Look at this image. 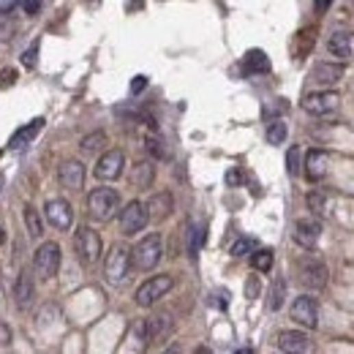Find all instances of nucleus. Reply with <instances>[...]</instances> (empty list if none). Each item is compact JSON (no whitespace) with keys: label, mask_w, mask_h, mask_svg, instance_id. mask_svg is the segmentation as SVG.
<instances>
[{"label":"nucleus","mask_w":354,"mask_h":354,"mask_svg":"<svg viewBox=\"0 0 354 354\" xmlns=\"http://www.w3.org/2000/svg\"><path fill=\"white\" fill-rule=\"evenodd\" d=\"M88 213H90L93 221H101V224L112 221L120 213V194L115 188H107V186L93 188L88 194Z\"/></svg>","instance_id":"nucleus-1"},{"label":"nucleus","mask_w":354,"mask_h":354,"mask_svg":"<svg viewBox=\"0 0 354 354\" xmlns=\"http://www.w3.org/2000/svg\"><path fill=\"white\" fill-rule=\"evenodd\" d=\"M161 256H164V245H161V235H147L142 237L136 245H134V251H131V264L136 267V270H144V273H150L158 262H161Z\"/></svg>","instance_id":"nucleus-2"},{"label":"nucleus","mask_w":354,"mask_h":354,"mask_svg":"<svg viewBox=\"0 0 354 354\" xmlns=\"http://www.w3.org/2000/svg\"><path fill=\"white\" fill-rule=\"evenodd\" d=\"M33 270H36L38 278H44V281H52V278L58 275V270H60V245H58L55 240L38 245V251H36V256H33Z\"/></svg>","instance_id":"nucleus-3"},{"label":"nucleus","mask_w":354,"mask_h":354,"mask_svg":"<svg viewBox=\"0 0 354 354\" xmlns=\"http://www.w3.org/2000/svg\"><path fill=\"white\" fill-rule=\"evenodd\" d=\"M172 286H175V278L172 275H153V278H147L136 289V305H142V308L155 305L161 297H166L172 292Z\"/></svg>","instance_id":"nucleus-4"},{"label":"nucleus","mask_w":354,"mask_h":354,"mask_svg":"<svg viewBox=\"0 0 354 354\" xmlns=\"http://www.w3.org/2000/svg\"><path fill=\"white\" fill-rule=\"evenodd\" d=\"M74 245H77V256H79V262H82L85 267H90V264H96V262L101 259V248H104V242H101V235H99L96 229H90V227H79V229H77V240H74Z\"/></svg>","instance_id":"nucleus-5"},{"label":"nucleus","mask_w":354,"mask_h":354,"mask_svg":"<svg viewBox=\"0 0 354 354\" xmlns=\"http://www.w3.org/2000/svg\"><path fill=\"white\" fill-rule=\"evenodd\" d=\"M131 273V251H125L123 245H115L110 253H107V262H104V275L112 286H120Z\"/></svg>","instance_id":"nucleus-6"},{"label":"nucleus","mask_w":354,"mask_h":354,"mask_svg":"<svg viewBox=\"0 0 354 354\" xmlns=\"http://www.w3.org/2000/svg\"><path fill=\"white\" fill-rule=\"evenodd\" d=\"M147 207H144V202H139V199H134V202H128L123 210H120V232L125 237H134L139 235L144 227H147Z\"/></svg>","instance_id":"nucleus-7"},{"label":"nucleus","mask_w":354,"mask_h":354,"mask_svg":"<svg viewBox=\"0 0 354 354\" xmlns=\"http://www.w3.org/2000/svg\"><path fill=\"white\" fill-rule=\"evenodd\" d=\"M338 104H341V99H338V93H333V90H316V93H308V96L303 99L305 112H308V115H316V118L333 115V112L338 110Z\"/></svg>","instance_id":"nucleus-8"},{"label":"nucleus","mask_w":354,"mask_h":354,"mask_svg":"<svg viewBox=\"0 0 354 354\" xmlns=\"http://www.w3.org/2000/svg\"><path fill=\"white\" fill-rule=\"evenodd\" d=\"M44 218L49 227H55L58 232H68L71 224H74V210L66 199H49L44 205Z\"/></svg>","instance_id":"nucleus-9"},{"label":"nucleus","mask_w":354,"mask_h":354,"mask_svg":"<svg viewBox=\"0 0 354 354\" xmlns=\"http://www.w3.org/2000/svg\"><path fill=\"white\" fill-rule=\"evenodd\" d=\"M292 319L297 325H303L305 330H314L319 325V303L311 297V294H300L294 303H292Z\"/></svg>","instance_id":"nucleus-10"},{"label":"nucleus","mask_w":354,"mask_h":354,"mask_svg":"<svg viewBox=\"0 0 354 354\" xmlns=\"http://www.w3.org/2000/svg\"><path fill=\"white\" fill-rule=\"evenodd\" d=\"M169 316H150V319H142L136 327H134V333H136V338H139V346H147V344H153V341H158V338H164L166 333H169Z\"/></svg>","instance_id":"nucleus-11"},{"label":"nucleus","mask_w":354,"mask_h":354,"mask_svg":"<svg viewBox=\"0 0 354 354\" xmlns=\"http://www.w3.org/2000/svg\"><path fill=\"white\" fill-rule=\"evenodd\" d=\"M300 281L308 289H325L327 286V264L319 262L316 256H305L300 262Z\"/></svg>","instance_id":"nucleus-12"},{"label":"nucleus","mask_w":354,"mask_h":354,"mask_svg":"<svg viewBox=\"0 0 354 354\" xmlns=\"http://www.w3.org/2000/svg\"><path fill=\"white\" fill-rule=\"evenodd\" d=\"M123 166H125V155H123V150H107L101 158H99V164H96V177L99 180H118L120 175H123Z\"/></svg>","instance_id":"nucleus-13"},{"label":"nucleus","mask_w":354,"mask_h":354,"mask_svg":"<svg viewBox=\"0 0 354 354\" xmlns=\"http://www.w3.org/2000/svg\"><path fill=\"white\" fill-rule=\"evenodd\" d=\"M58 180L68 191L85 188V164H79V161H63L60 169H58Z\"/></svg>","instance_id":"nucleus-14"},{"label":"nucleus","mask_w":354,"mask_h":354,"mask_svg":"<svg viewBox=\"0 0 354 354\" xmlns=\"http://www.w3.org/2000/svg\"><path fill=\"white\" fill-rule=\"evenodd\" d=\"M319 237H322L319 221H314V218H300V221L294 224V242H297V245H303V248H316Z\"/></svg>","instance_id":"nucleus-15"},{"label":"nucleus","mask_w":354,"mask_h":354,"mask_svg":"<svg viewBox=\"0 0 354 354\" xmlns=\"http://www.w3.org/2000/svg\"><path fill=\"white\" fill-rule=\"evenodd\" d=\"M278 349L289 354H303L311 349V341L303 330H283L278 333Z\"/></svg>","instance_id":"nucleus-16"},{"label":"nucleus","mask_w":354,"mask_h":354,"mask_svg":"<svg viewBox=\"0 0 354 354\" xmlns=\"http://www.w3.org/2000/svg\"><path fill=\"white\" fill-rule=\"evenodd\" d=\"M144 207H147V218H150V221H164V218L172 213L175 199H172L169 191H161V194H153V197L144 202Z\"/></svg>","instance_id":"nucleus-17"},{"label":"nucleus","mask_w":354,"mask_h":354,"mask_svg":"<svg viewBox=\"0 0 354 354\" xmlns=\"http://www.w3.org/2000/svg\"><path fill=\"white\" fill-rule=\"evenodd\" d=\"M41 128H44V118H36V120H30V123H25L22 128H16V131L11 134L8 147H11V150H22L25 144H30V142L41 134Z\"/></svg>","instance_id":"nucleus-18"},{"label":"nucleus","mask_w":354,"mask_h":354,"mask_svg":"<svg viewBox=\"0 0 354 354\" xmlns=\"http://www.w3.org/2000/svg\"><path fill=\"white\" fill-rule=\"evenodd\" d=\"M33 294H36L33 275H30L27 270H22V273L16 275V281H14V297H16V305H19V308H27V305H30V300H33Z\"/></svg>","instance_id":"nucleus-19"},{"label":"nucleus","mask_w":354,"mask_h":354,"mask_svg":"<svg viewBox=\"0 0 354 354\" xmlns=\"http://www.w3.org/2000/svg\"><path fill=\"white\" fill-rule=\"evenodd\" d=\"M242 71L245 74H267L270 71V58L262 49H248L242 58Z\"/></svg>","instance_id":"nucleus-20"},{"label":"nucleus","mask_w":354,"mask_h":354,"mask_svg":"<svg viewBox=\"0 0 354 354\" xmlns=\"http://www.w3.org/2000/svg\"><path fill=\"white\" fill-rule=\"evenodd\" d=\"M325 172H327V155L322 153V150H308V155H305V175H308V180H322L325 177Z\"/></svg>","instance_id":"nucleus-21"},{"label":"nucleus","mask_w":354,"mask_h":354,"mask_svg":"<svg viewBox=\"0 0 354 354\" xmlns=\"http://www.w3.org/2000/svg\"><path fill=\"white\" fill-rule=\"evenodd\" d=\"M344 77V63H319L314 68V82L319 85H336Z\"/></svg>","instance_id":"nucleus-22"},{"label":"nucleus","mask_w":354,"mask_h":354,"mask_svg":"<svg viewBox=\"0 0 354 354\" xmlns=\"http://www.w3.org/2000/svg\"><path fill=\"white\" fill-rule=\"evenodd\" d=\"M327 49H330V55H336L341 60L352 58V36L349 33H333L330 41H327Z\"/></svg>","instance_id":"nucleus-23"},{"label":"nucleus","mask_w":354,"mask_h":354,"mask_svg":"<svg viewBox=\"0 0 354 354\" xmlns=\"http://www.w3.org/2000/svg\"><path fill=\"white\" fill-rule=\"evenodd\" d=\"M153 177H155V169H153V164H147V161H139V164L134 166V172H131V183H134L136 188H150Z\"/></svg>","instance_id":"nucleus-24"},{"label":"nucleus","mask_w":354,"mask_h":354,"mask_svg":"<svg viewBox=\"0 0 354 354\" xmlns=\"http://www.w3.org/2000/svg\"><path fill=\"white\" fill-rule=\"evenodd\" d=\"M25 227H27V235L33 237V240H38V237L44 235V221H41V216L30 205L25 207Z\"/></svg>","instance_id":"nucleus-25"},{"label":"nucleus","mask_w":354,"mask_h":354,"mask_svg":"<svg viewBox=\"0 0 354 354\" xmlns=\"http://www.w3.org/2000/svg\"><path fill=\"white\" fill-rule=\"evenodd\" d=\"M286 136H289V128H286V123L281 118L273 120V123L267 125V142H270V144H281V142H286Z\"/></svg>","instance_id":"nucleus-26"},{"label":"nucleus","mask_w":354,"mask_h":354,"mask_svg":"<svg viewBox=\"0 0 354 354\" xmlns=\"http://www.w3.org/2000/svg\"><path fill=\"white\" fill-rule=\"evenodd\" d=\"M251 267L259 270V273H270V270H273V251H267V248L256 251V253L251 256Z\"/></svg>","instance_id":"nucleus-27"},{"label":"nucleus","mask_w":354,"mask_h":354,"mask_svg":"<svg viewBox=\"0 0 354 354\" xmlns=\"http://www.w3.org/2000/svg\"><path fill=\"white\" fill-rule=\"evenodd\" d=\"M104 144H107V134H104V131H96V134H88L79 147H82L85 153H96V150L104 147Z\"/></svg>","instance_id":"nucleus-28"},{"label":"nucleus","mask_w":354,"mask_h":354,"mask_svg":"<svg viewBox=\"0 0 354 354\" xmlns=\"http://www.w3.org/2000/svg\"><path fill=\"white\" fill-rule=\"evenodd\" d=\"M283 300H286V281H283V278H275V283H273V297H270V308H273V311H281Z\"/></svg>","instance_id":"nucleus-29"},{"label":"nucleus","mask_w":354,"mask_h":354,"mask_svg":"<svg viewBox=\"0 0 354 354\" xmlns=\"http://www.w3.org/2000/svg\"><path fill=\"white\" fill-rule=\"evenodd\" d=\"M202 242H205V227H191V232H188V253L191 256H197L199 253V248H202Z\"/></svg>","instance_id":"nucleus-30"},{"label":"nucleus","mask_w":354,"mask_h":354,"mask_svg":"<svg viewBox=\"0 0 354 354\" xmlns=\"http://www.w3.org/2000/svg\"><path fill=\"white\" fill-rule=\"evenodd\" d=\"M144 150H147L153 158H166V147H164V142H161L155 134H150V136L144 139Z\"/></svg>","instance_id":"nucleus-31"},{"label":"nucleus","mask_w":354,"mask_h":354,"mask_svg":"<svg viewBox=\"0 0 354 354\" xmlns=\"http://www.w3.org/2000/svg\"><path fill=\"white\" fill-rule=\"evenodd\" d=\"M305 202H308V210H311L314 216H322L325 207H327V199H325V194H319V191H311V194L305 197Z\"/></svg>","instance_id":"nucleus-32"},{"label":"nucleus","mask_w":354,"mask_h":354,"mask_svg":"<svg viewBox=\"0 0 354 354\" xmlns=\"http://www.w3.org/2000/svg\"><path fill=\"white\" fill-rule=\"evenodd\" d=\"M253 248H256V240H253V237H240V240L232 242L229 253H232V256H245V253H251Z\"/></svg>","instance_id":"nucleus-33"},{"label":"nucleus","mask_w":354,"mask_h":354,"mask_svg":"<svg viewBox=\"0 0 354 354\" xmlns=\"http://www.w3.org/2000/svg\"><path fill=\"white\" fill-rule=\"evenodd\" d=\"M286 169H289L292 177L300 175V147H297V144L289 147V153H286Z\"/></svg>","instance_id":"nucleus-34"},{"label":"nucleus","mask_w":354,"mask_h":354,"mask_svg":"<svg viewBox=\"0 0 354 354\" xmlns=\"http://www.w3.org/2000/svg\"><path fill=\"white\" fill-rule=\"evenodd\" d=\"M259 292H262V283H259V278H256V275H251V278L245 281V297H248V300H256V297H259Z\"/></svg>","instance_id":"nucleus-35"},{"label":"nucleus","mask_w":354,"mask_h":354,"mask_svg":"<svg viewBox=\"0 0 354 354\" xmlns=\"http://www.w3.org/2000/svg\"><path fill=\"white\" fill-rule=\"evenodd\" d=\"M19 5L25 8V14H30V16H36V14L41 11V5H44V0H19Z\"/></svg>","instance_id":"nucleus-36"},{"label":"nucleus","mask_w":354,"mask_h":354,"mask_svg":"<svg viewBox=\"0 0 354 354\" xmlns=\"http://www.w3.org/2000/svg\"><path fill=\"white\" fill-rule=\"evenodd\" d=\"M16 82V71L14 68H3L0 71V88H11Z\"/></svg>","instance_id":"nucleus-37"},{"label":"nucleus","mask_w":354,"mask_h":354,"mask_svg":"<svg viewBox=\"0 0 354 354\" xmlns=\"http://www.w3.org/2000/svg\"><path fill=\"white\" fill-rule=\"evenodd\" d=\"M144 88H147V77H142V74H139V77H134V82H131V93L136 96V93H142Z\"/></svg>","instance_id":"nucleus-38"},{"label":"nucleus","mask_w":354,"mask_h":354,"mask_svg":"<svg viewBox=\"0 0 354 354\" xmlns=\"http://www.w3.org/2000/svg\"><path fill=\"white\" fill-rule=\"evenodd\" d=\"M36 55H38V47H33V49H27V52L22 55V63H25L27 68H33V66H36Z\"/></svg>","instance_id":"nucleus-39"},{"label":"nucleus","mask_w":354,"mask_h":354,"mask_svg":"<svg viewBox=\"0 0 354 354\" xmlns=\"http://www.w3.org/2000/svg\"><path fill=\"white\" fill-rule=\"evenodd\" d=\"M11 344V327L0 322V346H8Z\"/></svg>","instance_id":"nucleus-40"},{"label":"nucleus","mask_w":354,"mask_h":354,"mask_svg":"<svg viewBox=\"0 0 354 354\" xmlns=\"http://www.w3.org/2000/svg\"><path fill=\"white\" fill-rule=\"evenodd\" d=\"M227 183H229V186H237V183H240V172H237V169L227 172Z\"/></svg>","instance_id":"nucleus-41"},{"label":"nucleus","mask_w":354,"mask_h":354,"mask_svg":"<svg viewBox=\"0 0 354 354\" xmlns=\"http://www.w3.org/2000/svg\"><path fill=\"white\" fill-rule=\"evenodd\" d=\"M330 3H333V0H314V5H316V11H319V14H322V11H327V8H330Z\"/></svg>","instance_id":"nucleus-42"},{"label":"nucleus","mask_w":354,"mask_h":354,"mask_svg":"<svg viewBox=\"0 0 354 354\" xmlns=\"http://www.w3.org/2000/svg\"><path fill=\"white\" fill-rule=\"evenodd\" d=\"M5 242V232H3V227H0V245Z\"/></svg>","instance_id":"nucleus-43"}]
</instances>
